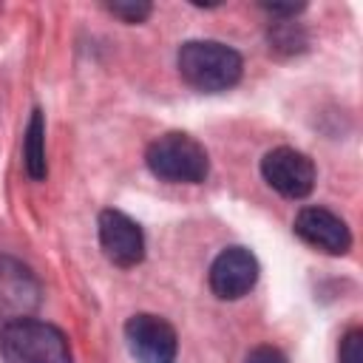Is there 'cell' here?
Wrapping results in <instances>:
<instances>
[{
    "label": "cell",
    "instance_id": "1",
    "mask_svg": "<svg viewBox=\"0 0 363 363\" xmlns=\"http://www.w3.org/2000/svg\"><path fill=\"white\" fill-rule=\"evenodd\" d=\"M176 65L182 79L201 94L230 91L244 68L241 54L218 40H187L176 54Z\"/></svg>",
    "mask_w": 363,
    "mask_h": 363
},
{
    "label": "cell",
    "instance_id": "2",
    "mask_svg": "<svg viewBox=\"0 0 363 363\" xmlns=\"http://www.w3.org/2000/svg\"><path fill=\"white\" fill-rule=\"evenodd\" d=\"M0 357L6 363H74L65 332L37 318H17L0 326Z\"/></svg>",
    "mask_w": 363,
    "mask_h": 363
},
{
    "label": "cell",
    "instance_id": "3",
    "mask_svg": "<svg viewBox=\"0 0 363 363\" xmlns=\"http://www.w3.org/2000/svg\"><path fill=\"white\" fill-rule=\"evenodd\" d=\"M145 162L153 176L176 184H199L210 173V156L201 142L187 133H164L147 145Z\"/></svg>",
    "mask_w": 363,
    "mask_h": 363
},
{
    "label": "cell",
    "instance_id": "4",
    "mask_svg": "<svg viewBox=\"0 0 363 363\" xmlns=\"http://www.w3.org/2000/svg\"><path fill=\"white\" fill-rule=\"evenodd\" d=\"M264 182L286 199H303L315 187V164L295 147H272L261 159Z\"/></svg>",
    "mask_w": 363,
    "mask_h": 363
},
{
    "label": "cell",
    "instance_id": "5",
    "mask_svg": "<svg viewBox=\"0 0 363 363\" xmlns=\"http://www.w3.org/2000/svg\"><path fill=\"white\" fill-rule=\"evenodd\" d=\"M125 343L139 363H173L176 360V329L150 312H139L125 323Z\"/></svg>",
    "mask_w": 363,
    "mask_h": 363
},
{
    "label": "cell",
    "instance_id": "6",
    "mask_svg": "<svg viewBox=\"0 0 363 363\" xmlns=\"http://www.w3.org/2000/svg\"><path fill=\"white\" fill-rule=\"evenodd\" d=\"M258 281V258L247 247H227L210 264V289L221 301L244 298Z\"/></svg>",
    "mask_w": 363,
    "mask_h": 363
},
{
    "label": "cell",
    "instance_id": "7",
    "mask_svg": "<svg viewBox=\"0 0 363 363\" xmlns=\"http://www.w3.org/2000/svg\"><path fill=\"white\" fill-rule=\"evenodd\" d=\"M40 303V284L34 272L17 258L0 255V326L17 318H28Z\"/></svg>",
    "mask_w": 363,
    "mask_h": 363
},
{
    "label": "cell",
    "instance_id": "8",
    "mask_svg": "<svg viewBox=\"0 0 363 363\" xmlns=\"http://www.w3.org/2000/svg\"><path fill=\"white\" fill-rule=\"evenodd\" d=\"M99 244H102L105 258L116 267H136L145 258L142 227L122 210L99 213Z\"/></svg>",
    "mask_w": 363,
    "mask_h": 363
},
{
    "label": "cell",
    "instance_id": "9",
    "mask_svg": "<svg viewBox=\"0 0 363 363\" xmlns=\"http://www.w3.org/2000/svg\"><path fill=\"white\" fill-rule=\"evenodd\" d=\"M295 235L329 255H343L352 247V233L346 221L326 207H303L295 216Z\"/></svg>",
    "mask_w": 363,
    "mask_h": 363
},
{
    "label": "cell",
    "instance_id": "10",
    "mask_svg": "<svg viewBox=\"0 0 363 363\" xmlns=\"http://www.w3.org/2000/svg\"><path fill=\"white\" fill-rule=\"evenodd\" d=\"M23 164H26L31 179H45V122H43L40 111L31 113V122L26 128Z\"/></svg>",
    "mask_w": 363,
    "mask_h": 363
},
{
    "label": "cell",
    "instance_id": "11",
    "mask_svg": "<svg viewBox=\"0 0 363 363\" xmlns=\"http://www.w3.org/2000/svg\"><path fill=\"white\" fill-rule=\"evenodd\" d=\"M269 48L281 54H295L306 48V34L295 23H275L269 28Z\"/></svg>",
    "mask_w": 363,
    "mask_h": 363
},
{
    "label": "cell",
    "instance_id": "12",
    "mask_svg": "<svg viewBox=\"0 0 363 363\" xmlns=\"http://www.w3.org/2000/svg\"><path fill=\"white\" fill-rule=\"evenodd\" d=\"M337 363H363V332L349 329L337 349Z\"/></svg>",
    "mask_w": 363,
    "mask_h": 363
},
{
    "label": "cell",
    "instance_id": "13",
    "mask_svg": "<svg viewBox=\"0 0 363 363\" xmlns=\"http://www.w3.org/2000/svg\"><path fill=\"white\" fill-rule=\"evenodd\" d=\"M108 11L116 14V17H122L125 23H142V20L150 17L153 6L150 3H111Z\"/></svg>",
    "mask_w": 363,
    "mask_h": 363
},
{
    "label": "cell",
    "instance_id": "14",
    "mask_svg": "<svg viewBox=\"0 0 363 363\" xmlns=\"http://www.w3.org/2000/svg\"><path fill=\"white\" fill-rule=\"evenodd\" d=\"M244 363H289V360H286L284 352L275 349V346H258V349H252V352L247 354Z\"/></svg>",
    "mask_w": 363,
    "mask_h": 363
}]
</instances>
